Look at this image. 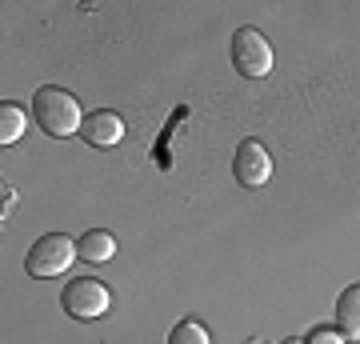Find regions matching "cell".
I'll return each instance as SVG.
<instances>
[{"mask_svg": "<svg viewBox=\"0 0 360 344\" xmlns=\"http://www.w3.org/2000/svg\"><path fill=\"white\" fill-rule=\"evenodd\" d=\"M168 344H212V340H208L205 324H196V320H180L176 329L168 332Z\"/></svg>", "mask_w": 360, "mask_h": 344, "instance_id": "cell-10", "label": "cell"}, {"mask_svg": "<svg viewBox=\"0 0 360 344\" xmlns=\"http://www.w3.org/2000/svg\"><path fill=\"white\" fill-rule=\"evenodd\" d=\"M108 305H112V296H108V288H104L96 276H72V281L65 284V293H60V308L77 320L104 317Z\"/></svg>", "mask_w": 360, "mask_h": 344, "instance_id": "cell-4", "label": "cell"}, {"mask_svg": "<svg viewBox=\"0 0 360 344\" xmlns=\"http://www.w3.org/2000/svg\"><path fill=\"white\" fill-rule=\"evenodd\" d=\"M25 108H20V104H0V144H4V148H8V144H16L20 141V132H25Z\"/></svg>", "mask_w": 360, "mask_h": 344, "instance_id": "cell-9", "label": "cell"}, {"mask_svg": "<svg viewBox=\"0 0 360 344\" xmlns=\"http://www.w3.org/2000/svg\"><path fill=\"white\" fill-rule=\"evenodd\" d=\"M77 253H80V260H89V265H104V260H112V256H116L112 232H104V229L84 232V236L77 241Z\"/></svg>", "mask_w": 360, "mask_h": 344, "instance_id": "cell-8", "label": "cell"}, {"mask_svg": "<svg viewBox=\"0 0 360 344\" xmlns=\"http://www.w3.org/2000/svg\"><path fill=\"white\" fill-rule=\"evenodd\" d=\"M32 120L49 136H56V141H65V136H72V132L84 128V113H80L77 96L68 89H56V84L37 89V96H32Z\"/></svg>", "mask_w": 360, "mask_h": 344, "instance_id": "cell-1", "label": "cell"}, {"mask_svg": "<svg viewBox=\"0 0 360 344\" xmlns=\"http://www.w3.org/2000/svg\"><path fill=\"white\" fill-rule=\"evenodd\" d=\"M336 329L345 340H360V284H348L336 300Z\"/></svg>", "mask_w": 360, "mask_h": 344, "instance_id": "cell-7", "label": "cell"}, {"mask_svg": "<svg viewBox=\"0 0 360 344\" xmlns=\"http://www.w3.org/2000/svg\"><path fill=\"white\" fill-rule=\"evenodd\" d=\"M284 344H304V340H296V336H292V340H284Z\"/></svg>", "mask_w": 360, "mask_h": 344, "instance_id": "cell-13", "label": "cell"}, {"mask_svg": "<svg viewBox=\"0 0 360 344\" xmlns=\"http://www.w3.org/2000/svg\"><path fill=\"white\" fill-rule=\"evenodd\" d=\"M245 344H264V340H257V336H252V340H245Z\"/></svg>", "mask_w": 360, "mask_h": 344, "instance_id": "cell-12", "label": "cell"}, {"mask_svg": "<svg viewBox=\"0 0 360 344\" xmlns=\"http://www.w3.org/2000/svg\"><path fill=\"white\" fill-rule=\"evenodd\" d=\"M80 136H84L92 148H112V144L124 141V120H120L116 113H108V108H101V113H89V116H84Z\"/></svg>", "mask_w": 360, "mask_h": 344, "instance_id": "cell-6", "label": "cell"}, {"mask_svg": "<svg viewBox=\"0 0 360 344\" xmlns=\"http://www.w3.org/2000/svg\"><path fill=\"white\" fill-rule=\"evenodd\" d=\"M304 344H345V336H340V329H316Z\"/></svg>", "mask_w": 360, "mask_h": 344, "instance_id": "cell-11", "label": "cell"}, {"mask_svg": "<svg viewBox=\"0 0 360 344\" xmlns=\"http://www.w3.org/2000/svg\"><path fill=\"white\" fill-rule=\"evenodd\" d=\"M232 177L240 180L245 189H264L272 177V156L260 141H245L232 156Z\"/></svg>", "mask_w": 360, "mask_h": 344, "instance_id": "cell-5", "label": "cell"}, {"mask_svg": "<svg viewBox=\"0 0 360 344\" xmlns=\"http://www.w3.org/2000/svg\"><path fill=\"white\" fill-rule=\"evenodd\" d=\"M72 256H80V253H77V244H72V236L49 232V236H40V241L28 248L25 268H28V276H37V281H49V276H60V272H68Z\"/></svg>", "mask_w": 360, "mask_h": 344, "instance_id": "cell-2", "label": "cell"}, {"mask_svg": "<svg viewBox=\"0 0 360 344\" xmlns=\"http://www.w3.org/2000/svg\"><path fill=\"white\" fill-rule=\"evenodd\" d=\"M229 52H232V68H236L240 77L260 80V77L272 72V44L264 40V32H257V28H236Z\"/></svg>", "mask_w": 360, "mask_h": 344, "instance_id": "cell-3", "label": "cell"}]
</instances>
